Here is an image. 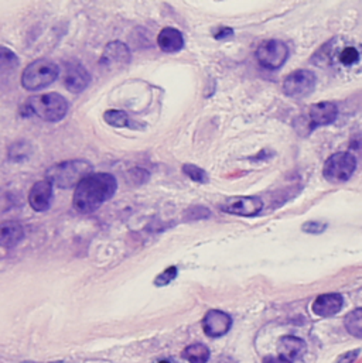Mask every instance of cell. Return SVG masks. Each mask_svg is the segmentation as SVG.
<instances>
[{
  "label": "cell",
  "mask_w": 362,
  "mask_h": 363,
  "mask_svg": "<svg viewBox=\"0 0 362 363\" xmlns=\"http://www.w3.org/2000/svg\"><path fill=\"white\" fill-rule=\"evenodd\" d=\"M118 189V182L108 173H92L75 186L72 206L81 213H92L109 201Z\"/></svg>",
  "instance_id": "1"
},
{
  "label": "cell",
  "mask_w": 362,
  "mask_h": 363,
  "mask_svg": "<svg viewBox=\"0 0 362 363\" xmlns=\"http://www.w3.org/2000/svg\"><path fill=\"white\" fill-rule=\"evenodd\" d=\"M26 108L37 118L50 123H55L65 118L68 112V102L60 94L51 92L31 96L27 101Z\"/></svg>",
  "instance_id": "2"
},
{
  "label": "cell",
  "mask_w": 362,
  "mask_h": 363,
  "mask_svg": "<svg viewBox=\"0 0 362 363\" xmlns=\"http://www.w3.org/2000/svg\"><path fill=\"white\" fill-rule=\"evenodd\" d=\"M92 174V166L87 160H67L47 170V180L58 188L77 186Z\"/></svg>",
  "instance_id": "3"
},
{
  "label": "cell",
  "mask_w": 362,
  "mask_h": 363,
  "mask_svg": "<svg viewBox=\"0 0 362 363\" xmlns=\"http://www.w3.org/2000/svg\"><path fill=\"white\" fill-rule=\"evenodd\" d=\"M60 75V68L55 62L40 58L26 67L21 75V85L26 91L35 92L51 85Z\"/></svg>",
  "instance_id": "4"
},
{
  "label": "cell",
  "mask_w": 362,
  "mask_h": 363,
  "mask_svg": "<svg viewBox=\"0 0 362 363\" xmlns=\"http://www.w3.org/2000/svg\"><path fill=\"white\" fill-rule=\"evenodd\" d=\"M357 169V159L351 153H336L324 164V179L331 184L349 182Z\"/></svg>",
  "instance_id": "5"
},
{
  "label": "cell",
  "mask_w": 362,
  "mask_h": 363,
  "mask_svg": "<svg viewBox=\"0 0 362 363\" xmlns=\"http://www.w3.org/2000/svg\"><path fill=\"white\" fill-rule=\"evenodd\" d=\"M289 57L287 45L280 40H268L256 50L259 64L266 69H279Z\"/></svg>",
  "instance_id": "6"
},
{
  "label": "cell",
  "mask_w": 362,
  "mask_h": 363,
  "mask_svg": "<svg viewBox=\"0 0 362 363\" xmlns=\"http://www.w3.org/2000/svg\"><path fill=\"white\" fill-rule=\"evenodd\" d=\"M317 85V78L314 72L307 69H299L290 74L283 82V92L289 98L302 99L309 96Z\"/></svg>",
  "instance_id": "7"
},
{
  "label": "cell",
  "mask_w": 362,
  "mask_h": 363,
  "mask_svg": "<svg viewBox=\"0 0 362 363\" xmlns=\"http://www.w3.org/2000/svg\"><path fill=\"white\" fill-rule=\"evenodd\" d=\"M132 60L129 47L122 41H112L109 43L99 60V65L105 71H118L125 68Z\"/></svg>",
  "instance_id": "8"
},
{
  "label": "cell",
  "mask_w": 362,
  "mask_h": 363,
  "mask_svg": "<svg viewBox=\"0 0 362 363\" xmlns=\"http://www.w3.org/2000/svg\"><path fill=\"white\" fill-rule=\"evenodd\" d=\"M263 208V201L259 196H234L228 198L222 205L221 211L238 216H256Z\"/></svg>",
  "instance_id": "9"
},
{
  "label": "cell",
  "mask_w": 362,
  "mask_h": 363,
  "mask_svg": "<svg viewBox=\"0 0 362 363\" xmlns=\"http://www.w3.org/2000/svg\"><path fill=\"white\" fill-rule=\"evenodd\" d=\"M232 327V318L219 310H211L202 320V330L209 338L224 337Z\"/></svg>",
  "instance_id": "10"
},
{
  "label": "cell",
  "mask_w": 362,
  "mask_h": 363,
  "mask_svg": "<svg viewBox=\"0 0 362 363\" xmlns=\"http://www.w3.org/2000/svg\"><path fill=\"white\" fill-rule=\"evenodd\" d=\"M91 75L85 67L78 62H71L64 71V86L72 94H81L88 88Z\"/></svg>",
  "instance_id": "11"
},
{
  "label": "cell",
  "mask_w": 362,
  "mask_h": 363,
  "mask_svg": "<svg viewBox=\"0 0 362 363\" xmlns=\"http://www.w3.org/2000/svg\"><path fill=\"white\" fill-rule=\"evenodd\" d=\"M28 202L35 212L50 209L53 202V184L48 180L35 182L28 192Z\"/></svg>",
  "instance_id": "12"
},
{
  "label": "cell",
  "mask_w": 362,
  "mask_h": 363,
  "mask_svg": "<svg viewBox=\"0 0 362 363\" xmlns=\"http://www.w3.org/2000/svg\"><path fill=\"white\" fill-rule=\"evenodd\" d=\"M306 342L297 337H283L278 342V355L280 359L293 363L306 354Z\"/></svg>",
  "instance_id": "13"
},
{
  "label": "cell",
  "mask_w": 362,
  "mask_h": 363,
  "mask_svg": "<svg viewBox=\"0 0 362 363\" xmlns=\"http://www.w3.org/2000/svg\"><path fill=\"white\" fill-rule=\"evenodd\" d=\"M339 115V108L333 102H320L310 108L309 118H310V126L319 128V126H327L331 125Z\"/></svg>",
  "instance_id": "14"
},
{
  "label": "cell",
  "mask_w": 362,
  "mask_h": 363,
  "mask_svg": "<svg viewBox=\"0 0 362 363\" xmlns=\"http://www.w3.org/2000/svg\"><path fill=\"white\" fill-rule=\"evenodd\" d=\"M344 304L343 296L337 293L322 294L313 303V313L319 317H333L341 311Z\"/></svg>",
  "instance_id": "15"
},
{
  "label": "cell",
  "mask_w": 362,
  "mask_h": 363,
  "mask_svg": "<svg viewBox=\"0 0 362 363\" xmlns=\"http://www.w3.org/2000/svg\"><path fill=\"white\" fill-rule=\"evenodd\" d=\"M24 239V228L16 220L0 223V247H14Z\"/></svg>",
  "instance_id": "16"
},
{
  "label": "cell",
  "mask_w": 362,
  "mask_h": 363,
  "mask_svg": "<svg viewBox=\"0 0 362 363\" xmlns=\"http://www.w3.org/2000/svg\"><path fill=\"white\" fill-rule=\"evenodd\" d=\"M158 44L165 52H177L184 47V37L177 28L166 27L159 33Z\"/></svg>",
  "instance_id": "17"
},
{
  "label": "cell",
  "mask_w": 362,
  "mask_h": 363,
  "mask_svg": "<svg viewBox=\"0 0 362 363\" xmlns=\"http://www.w3.org/2000/svg\"><path fill=\"white\" fill-rule=\"evenodd\" d=\"M182 358L190 363H207L209 361V350L202 344H192L182 351Z\"/></svg>",
  "instance_id": "18"
},
{
  "label": "cell",
  "mask_w": 362,
  "mask_h": 363,
  "mask_svg": "<svg viewBox=\"0 0 362 363\" xmlns=\"http://www.w3.org/2000/svg\"><path fill=\"white\" fill-rule=\"evenodd\" d=\"M104 119L112 128H129V129L132 128V129H135L133 128L135 123L128 116V113L124 112V111H116V109L106 111L105 115H104Z\"/></svg>",
  "instance_id": "19"
},
{
  "label": "cell",
  "mask_w": 362,
  "mask_h": 363,
  "mask_svg": "<svg viewBox=\"0 0 362 363\" xmlns=\"http://www.w3.org/2000/svg\"><path fill=\"white\" fill-rule=\"evenodd\" d=\"M18 67V57L7 47L0 45V74H10Z\"/></svg>",
  "instance_id": "20"
},
{
  "label": "cell",
  "mask_w": 362,
  "mask_h": 363,
  "mask_svg": "<svg viewBox=\"0 0 362 363\" xmlns=\"http://www.w3.org/2000/svg\"><path fill=\"white\" fill-rule=\"evenodd\" d=\"M344 325H346L349 334L362 340V308H357V310L351 311L346 317Z\"/></svg>",
  "instance_id": "21"
},
{
  "label": "cell",
  "mask_w": 362,
  "mask_h": 363,
  "mask_svg": "<svg viewBox=\"0 0 362 363\" xmlns=\"http://www.w3.org/2000/svg\"><path fill=\"white\" fill-rule=\"evenodd\" d=\"M182 172H184L185 176H188L194 182L207 184V182H209L208 174L202 169H199V167H197L194 164H184L182 166Z\"/></svg>",
  "instance_id": "22"
},
{
  "label": "cell",
  "mask_w": 362,
  "mask_h": 363,
  "mask_svg": "<svg viewBox=\"0 0 362 363\" xmlns=\"http://www.w3.org/2000/svg\"><path fill=\"white\" fill-rule=\"evenodd\" d=\"M176 277H177V267L170 266L169 269H166L163 273H160V274L156 277L155 284H156L158 287H163V286L170 284Z\"/></svg>",
  "instance_id": "23"
},
{
  "label": "cell",
  "mask_w": 362,
  "mask_h": 363,
  "mask_svg": "<svg viewBox=\"0 0 362 363\" xmlns=\"http://www.w3.org/2000/svg\"><path fill=\"white\" fill-rule=\"evenodd\" d=\"M360 60V52L357 51V48L354 47H347L341 51L340 54V61L344 64V65H353L356 64L357 61Z\"/></svg>",
  "instance_id": "24"
},
{
  "label": "cell",
  "mask_w": 362,
  "mask_h": 363,
  "mask_svg": "<svg viewBox=\"0 0 362 363\" xmlns=\"http://www.w3.org/2000/svg\"><path fill=\"white\" fill-rule=\"evenodd\" d=\"M326 228H327V223L316 222V220H312V222H307L303 225V230L309 232V233H322L326 230Z\"/></svg>",
  "instance_id": "25"
},
{
  "label": "cell",
  "mask_w": 362,
  "mask_h": 363,
  "mask_svg": "<svg viewBox=\"0 0 362 363\" xmlns=\"http://www.w3.org/2000/svg\"><path fill=\"white\" fill-rule=\"evenodd\" d=\"M211 215V212L204 206H194L188 211L190 219H207Z\"/></svg>",
  "instance_id": "26"
},
{
  "label": "cell",
  "mask_w": 362,
  "mask_h": 363,
  "mask_svg": "<svg viewBox=\"0 0 362 363\" xmlns=\"http://www.w3.org/2000/svg\"><path fill=\"white\" fill-rule=\"evenodd\" d=\"M132 176H135L136 177V180L135 182L136 184H145V182L149 180V172H146V170H143V169H133L132 172H129Z\"/></svg>",
  "instance_id": "27"
},
{
  "label": "cell",
  "mask_w": 362,
  "mask_h": 363,
  "mask_svg": "<svg viewBox=\"0 0 362 363\" xmlns=\"http://www.w3.org/2000/svg\"><path fill=\"white\" fill-rule=\"evenodd\" d=\"M232 35H234V30L229 28V27H221V28L214 34V37H215L216 40L229 38V37H232Z\"/></svg>",
  "instance_id": "28"
},
{
  "label": "cell",
  "mask_w": 362,
  "mask_h": 363,
  "mask_svg": "<svg viewBox=\"0 0 362 363\" xmlns=\"http://www.w3.org/2000/svg\"><path fill=\"white\" fill-rule=\"evenodd\" d=\"M358 355H360V351H358V350H356V351H353V352H347V354H344L343 357L339 358V363H353L357 359Z\"/></svg>",
  "instance_id": "29"
},
{
  "label": "cell",
  "mask_w": 362,
  "mask_h": 363,
  "mask_svg": "<svg viewBox=\"0 0 362 363\" xmlns=\"http://www.w3.org/2000/svg\"><path fill=\"white\" fill-rule=\"evenodd\" d=\"M263 363H290L287 362V361H283V359H280L279 357L278 358H275V357H266L265 359H263Z\"/></svg>",
  "instance_id": "30"
},
{
  "label": "cell",
  "mask_w": 362,
  "mask_h": 363,
  "mask_svg": "<svg viewBox=\"0 0 362 363\" xmlns=\"http://www.w3.org/2000/svg\"><path fill=\"white\" fill-rule=\"evenodd\" d=\"M214 363H236L232 358H229V357H219L216 361Z\"/></svg>",
  "instance_id": "31"
},
{
  "label": "cell",
  "mask_w": 362,
  "mask_h": 363,
  "mask_svg": "<svg viewBox=\"0 0 362 363\" xmlns=\"http://www.w3.org/2000/svg\"><path fill=\"white\" fill-rule=\"evenodd\" d=\"M159 363H170V362H169V361H162V362H159Z\"/></svg>",
  "instance_id": "32"
}]
</instances>
